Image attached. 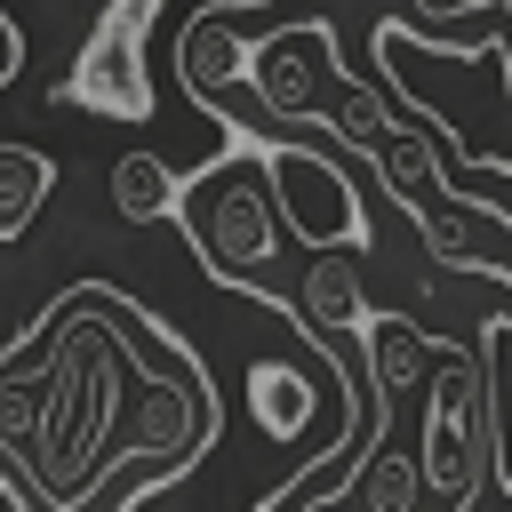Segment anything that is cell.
<instances>
[{"label": "cell", "mask_w": 512, "mask_h": 512, "mask_svg": "<svg viewBox=\"0 0 512 512\" xmlns=\"http://www.w3.org/2000/svg\"><path fill=\"white\" fill-rule=\"evenodd\" d=\"M176 80H184L192 104H208V128H224L232 88L248 80V48H240V8H232V0L200 8V16L176 32Z\"/></svg>", "instance_id": "cell-6"}, {"label": "cell", "mask_w": 512, "mask_h": 512, "mask_svg": "<svg viewBox=\"0 0 512 512\" xmlns=\"http://www.w3.org/2000/svg\"><path fill=\"white\" fill-rule=\"evenodd\" d=\"M328 72H336V32L328 24H280L272 40L248 48V88L280 128H312L320 120Z\"/></svg>", "instance_id": "cell-5"}, {"label": "cell", "mask_w": 512, "mask_h": 512, "mask_svg": "<svg viewBox=\"0 0 512 512\" xmlns=\"http://www.w3.org/2000/svg\"><path fill=\"white\" fill-rule=\"evenodd\" d=\"M424 488L440 496V512H464L472 488H480V464H488V440H480V360H464L456 344H440L432 376H424Z\"/></svg>", "instance_id": "cell-3"}, {"label": "cell", "mask_w": 512, "mask_h": 512, "mask_svg": "<svg viewBox=\"0 0 512 512\" xmlns=\"http://www.w3.org/2000/svg\"><path fill=\"white\" fill-rule=\"evenodd\" d=\"M424 16H456V8H472V0H416Z\"/></svg>", "instance_id": "cell-13"}, {"label": "cell", "mask_w": 512, "mask_h": 512, "mask_svg": "<svg viewBox=\"0 0 512 512\" xmlns=\"http://www.w3.org/2000/svg\"><path fill=\"white\" fill-rule=\"evenodd\" d=\"M432 360H440V344L416 328V320H400V312H376L368 320V384L376 392H416L424 376H432Z\"/></svg>", "instance_id": "cell-8"}, {"label": "cell", "mask_w": 512, "mask_h": 512, "mask_svg": "<svg viewBox=\"0 0 512 512\" xmlns=\"http://www.w3.org/2000/svg\"><path fill=\"white\" fill-rule=\"evenodd\" d=\"M176 224L192 232L200 272H208V280H224V288H248V296H256V272H264V256L280 248V232H288V224H280V208H272V184H264L256 136H232V152H224L208 176H192V184H184Z\"/></svg>", "instance_id": "cell-1"}, {"label": "cell", "mask_w": 512, "mask_h": 512, "mask_svg": "<svg viewBox=\"0 0 512 512\" xmlns=\"http://www.w3.org/2000/svg\"><path fill=\"white\" fill-rule=\"evenodd\" d=\"M160 0H112L80 48V64L56 80V104L104 112V120H152V88H144V32H152Z\"/></svg>", "instance_id": "cell-4"}, {"label": "cell", "mask_w": 512, "mask_h": 512, "mask_svg": "<svg viewBox=\"0 0 512 512\" xmlns=\"http://www.w3.org/2000/svg\"><path fill=\"white\" fill-rule=\"evenodd\" d=\"M256 160H264V184H272V208H280L288 240H304L312 256H368L376 248L368 208H360V192L336 160H320L312 144H272V136H256Z\"/></svg>", "instance_id": "cell-2"}, {"label": "cell", "mask_w": 512, "mask_h": 512, "mask_svg": "<svg viewBox=\"0 0 512 512\" xmlns=\"http://www.w3.org/2000/svg\"><path fill=\"white\" fill-rule=\"evenodd\" d=\"M480 440H488V480L512 504V312L480 320Z\"/></svg>", "instance_id": "cell-7"}, {"label": "cell", "mask_w": 512, "mask_h": 512, "mask_svg": "<svg viewBox=\"0 0 512 512\" xmlns=\"http://www.w3.org/2000/svg\"><path fill=\"white\" fill-rule=\"evenodd\" d=\"M104 184H112V208H120L128 224H160V216H176V208H184L176 168H168V160H152V152H120Z\"/></svg>", "instance_id": "cell-9"}, {"label": "cell", "mask_w": 512, "mask_h": 512, "mask_svg": "<svg viewBox=\"0 0 512 512\" xmlns=\"http://www.w3.org/2000/svg\"><path fill=\"white\" fill-rule=\"evenodd\" d=\"M48 152H24V144H0V232L16 240L32 224V208L48 200Z\"/></svg>", "instance_id": "cell-12"}, {"label": "cell", "mask_w": 512, "mask_h": 512, "mask_svg": "<svg viewBox=\"0 0 512 512\" xmlns=\"http://www.w3.org/2000/svg\"><path fill=\"white\" fill-rule=\"evenodd\" d=\"M296 320L304 328H360V272L352 256H312L304 264V288H296Z\"/></svg>", "instance_id": "cell-10"}, {"label": "cell", "mask_w": 512, "mask_h": 512, "mask_svg": "<svg viewBox=\"0 0 512 512\" xmlns=\"http://www.w3.org/2000/svg\"><path fill=\"white\" fill-rule=\"evenodd\" d=\"M416 488H424V464H416L408 448L376 440V448H368V464L352 472V488H344V496H360V512H416Z\"/></svg>", "instance_id": "cell-11"}]
</instances>
